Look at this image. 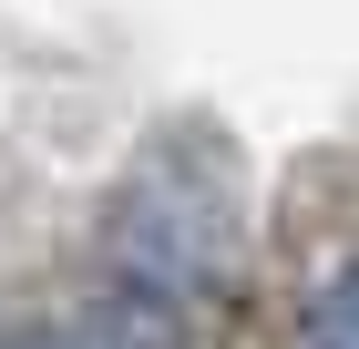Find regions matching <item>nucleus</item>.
<instances>
[{"label": "nucleus", "instance_id": "f257e3e1", "mask_svg": "<svg viewBox=\"0 0 359 349\" xmlns=\"http://www.w3.org/2000/svg\"><path fill=\"white\" fill-rule=\"evenodd\" d=\"M247 246V164L216 124H165L123 164L103 206V268L123 308H195L236 277Z\"/></svg>", "mask_w": 359, "mask_h": 349}, {"label": "nucleus", "instance_id": "f03ea898", "mask_svg": "<svg viewBox=\"0 0 359 349\" xmlns=\"http://www.w3.org/2000/svg\"><path fill=\"white\" fill-rule=\"evenodd\" d=\"M308 349H359V268H339L308 298Z\"/></svg>", "mask_w": 359, "mask_h": 349}, {"label": "nucleus", "instance_id": "7ed1b4c3", "mask_svg": "<svg viewBox=\"0 0 359 349\" xmlns=\"http://www.w3.org/2000/svg\"><path fill=\"white\" fill-rule=\"evenodd\" d=\"M11 349H144V339H134V308H123V319H83V329H31Z\"/></svg>", "mask_w": 359, "mask_h": 349}]
</instances>
